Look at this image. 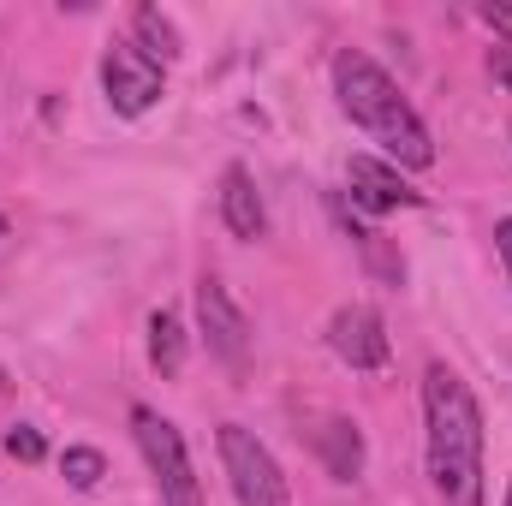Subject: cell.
<instances>
[{"mask_svg":"<svg viewBox=\"0 0 512 506\" xmlns=\"http://www.w3.org/2000/svg\"><path fill=\"white\" fill-rule=\"evenodd\" d=\"M423 423H429V477L441 506H483V411L459 370L429 364Z\"/></svg>","mask_w":512,"mask_h":506,"instance_id":"obj_1","label":"cell"},{"mask_svg":"<svg viewBox=\"0 0 512 506\" xmlns=\"http://www.w3.org/2000/svg\"><path fill=\"white\" fill-rule=\"evenodd\" d=\"M334 96H340V114L352 126H364L387 149L393 167H429L435 161L429 126L417 120V108L399 96V84L387 78L370 54H358V48L334 54Z\"/></svg>","mask_w":512,"mask_h":506,"instance_id":"obj_2","label":"cell"},{"mask_svg":"<svg viewBox=\"0 0 512 506\" xmlns=\"http://www.w3.org/2000/svg\"><path fill=\"white\" fill-rule=\"evenodd\" d=\"M131 435L149 459V477L161 489V506H203V489L191 477V453H185V435L155 411V405H137L131 411Z\"/></svg>","mask_w":512,"mask_h":506,"instance_id":"obj_3","label":"cell"},{"mask_svg":"<svg viewBox=\"0 0 512 506\" xmlns=\"http://www.w3.org/2000/svg\"><path fill=\"white\" fill-rule=\"evenodd\" d=\"M221 465H227L239 506H286V477L245 423H221Z\"/></svg>","mask_w":512,"mask_h":506,"instance_id":"obj_4","label":"cell"},{"mask_svg":"<svg viewBox=\"0 0 512 506\" xmlns=\"http://www.w3.org/2000/svg\"><path fill=\"white\" fill-rule=\"evenodd\" d=\"M197 322H203V334H209V352H215L227 370H245V358H251V322H245V310L233 304L227 280H215V274L197 280Z\"/></svg>","mask_w":512,"mask_h":506,"instance_id":"obj_5","label":"cell"},{"mask_svg":"<svg viewBox=\"0 0 512 506\" xmlns=\"http://www.w3.org/2000/svg\"><path fill=\"white\" fill-rule=\"evenodd\" d=\"M102 90H108V102H114V114H149L155 108V96H161V66L155 60H143L137 54V42H114L108 54H102Z\"/></svg>","mask_w":512,"mask_h":506,"instance_id":"obj_6","label":"cell"},{"mask_svg":"<svg viewBox=\"0 0 512 506\" xmlns=\"http://www.w3.org/2000/svg\"><path fill=\"white\" fill-rule=\"evenodd\" d=\"M328 346H334V358L352 364V370H382L387 358H393L382 316H376L370 304H346V310H334V322H328Z\"/></svg>","mask_w":512,"mask_h":506,"instance_id":"obj_7","label":"cell"},{"mask_svg":"<svg viewBox=\"0 0 512 506\" xmlns=\"http://www.w3.org/2000/svg\"><path fill=\"white\" fill-rule=\"evenodd\" d=\"M346 179H352V203H364L370 215H393V209H417L423 203V191H411L399 179V167L376 161V155H352Z\"/></svg>","mask_w":512,"mask_h":506,"instance_id":"obj_8","label":"cell"},{"mask_svg":"<svg viewBox=\"0 0 512 506\" xmlns=\"http://www.w3.org/2000/svg\"><path fill=\"white\" fill-rule=\"evenodd\" d=\"M310 441H316V453H322V465H328V477L334 483H358L364 477V429L352 423V417H322L316 429H310Z\"/></svg>","mask_w":512,"mask_h":506,"instance_id":"obj_9","label":"cell"},{"mask_svg":"<svg viewBox=\"0 0 512 506\" xmlns=\"http://www.w3.org/2000/svg\"><path fill=\"white\" fill-rule=\"evenodd\" d=\"M221 221L233 227V239H262L268 233V209H262L256 179L245 167H227L221 173Z\"/></svg>","mask_w":512,"mask_h":506,"instance_id":"obj_10","label":"cell"},{"mask_svg":"<svg viewBox=\"0 0 512 506\" xmlns=\"http://www.w3.org/2000/svg\"><path fill=\"white\" fill-rule=\"evenodd\" d=\"M131 30H137V54H143V60H155V66H167V60H179V54H185V42H179L173 18H167L161 6H137V12H131Z\"/></svg>","mask_w":512,"mask_h":506,"instance_id":"obj_11","label":"cell"},{"mask_svg":"<svg viewBox=\"0 0 512 506\" xmlns=\"http://www.w3.org/2000/svg\"><path fill=\"white\" fill-rule=\"evenodd\" d=\"M149 364L161 376H179L185 370V322L173 310H155L149 316Z\"/></svg>","mask_w":512,"mask_h":506,"instance_id":"obj_12","label":"cell"},{"mask_svg":"<svg viewBox=\"0 0 512 506\" xmlns=\"http://www.w3.org/2000/svg\"><path fill=\"white\" fill-rule=\"evenodd\" d=\"M60 477H66L72 489H96V483L108 477V459H102L96 447H66V453H60Z\"/></svg>","mask_w":512,"mask_h":506,"instance_id":"obj_13","label":"cell"},{"mask_svg":"<svg viewBox=\"0 0 512 506\" xmlns=\"http://www.w3.org/2000/svg\"><path fill=\"white\" fill-rule=\"evenodd\" d=\"M6 453H12V459H18V465H36V459H42V453H48V441H42V435H36V429H30V423H18V429H12V435H6Z\"/></svg>","mask_w":512,"mask_h":506,"instance_id":"obj_14","label":"cell"},{"mask_svg":"<svg viewBox=\"0 0 512 506\" xmlns=\"http://www.w3.org/2000/svg\"><path fill=\"white\" fill-rule=\"evenodd\" d=\"M489 72H495V78L512 90V36H501V42L489 48Z\"/></svg>","mask_w":512,"mask_h":506,"instance_id":"obj_15","label":"cell"},{"mask_svg":"<svg viewBox=\"0 0 512 506\" xmlns=\"http://www.w3.org/2000/svg\"><path fill=\"white\" fill-rule=\"evenodd\" d=\"M495 251H501V262H507V274H512V215L495 221Z\"/></svg>","mask_w":512,"mask_h":506,"instance_id":"obj_16","label":"cell"},{"mask_svg":"<svg viewBox=\"0 0 512 506\" xmlns=\"http://www.w3.org/2000/svg\"><path fill=\"white\" fill-rule=\"evenodd\" d=\"M483 18H489V24H501V30H512V6H483Z\"/></svg>","mask_w":512,"mask_h":506,"instance_id":"obj_17","label":"cell"},{"mask_svg":"<svg viewBox=\"0 0 512 506\" xmlns=\"http://www.w3.org/2000/svg\"><path fill=\"white\" fill-rule=\"evenodd\" d=\"M0 239H6V215H0Z\"/></svg>","mask_w":512,"mask_h":506,"instance_id":"obj_18","label":"cell"},{"mask_svg":"<svg viewBox=\"0 0 512 506\" xmlns=\"http://www.w3.org/2000/svg\"><path fill=\"white\" fill-rule=\"evenodd\" d=\"M0 393H6V370H0Z\"/></svg>","mask_w":512,"mask_h":506,"instance_id":"obj_19","label":"cell"},{"mask_svg":"<svg viewBox=\"0 0 512 506\" xmlns=\"http://www.w3.org/2000/svg\"><path fill=\"white\" fill-rule=\"evenodd\" d=\"M507 506H512V501H507Z\"/></svg>","mask_w":512,"mask_h":506,"instance_id":"obj_20","label":"cell"}]
</instances>
